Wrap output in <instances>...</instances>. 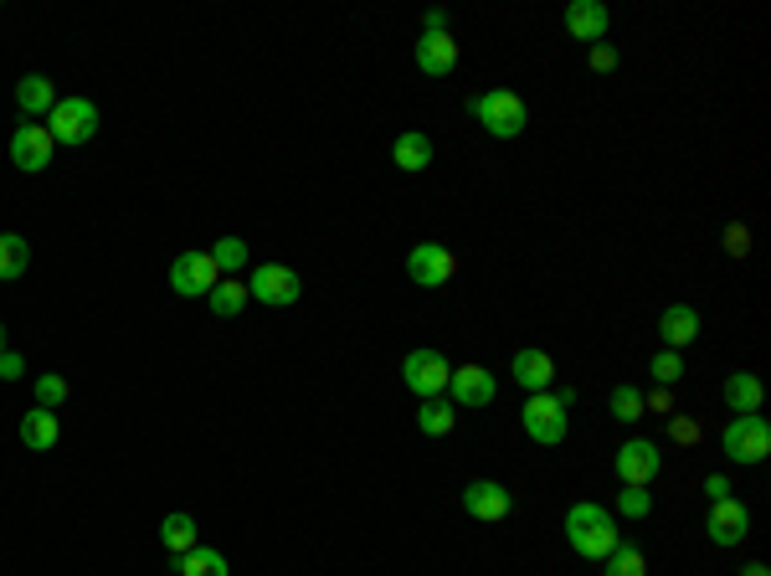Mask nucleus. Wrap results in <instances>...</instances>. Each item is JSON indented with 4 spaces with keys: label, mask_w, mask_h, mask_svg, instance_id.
Segmentation results:
<instances>
[{
    "label": "nucleus",
    "mask_w": 771,
    "mask_h": 576,
    "mask_svg": "<svg viewBox=\"0 0 771 576\" xmlns=\"http://www.w3.org/2000/svg\"><path fill=\"white\" fill-rule=\"evenodd\" d=\"M566 541L576 556L587 561H602L612 545H618V526L602 505H571L566 509Z\"/></svg>",
    "instance_id": "nucleus-1"
},
{
    "label": "nucleus",
    "mask_w": 771,
    "mask_h": 576,
    "mask_svg": "<svg viewBox=\"0 0 771 576\" xmlns=\"http://www.w3.org/2000/svg\"><path fill=\"white\" fill-rule=\"evenodd\" d=\"M469 108H473V119L484 124L494 139H515V135H525V124H530V103H525L520 93H509V88L479 93Z\"/></svg>",
    "instance_id": "nucleus-2"
},
{
    "label": "nucleus",
    "mask_w": 771,
    "mask_h": 576,
    "mask_svg": "<svg viewBox=\"0 0 771 576\" xmlns=\"http://www.w3.org/2000/svg\"><path fill=\"white\" fill-rule=\"evenodd\" d=\"M721 448L730 463H761L771 453V423L761 412H746V417H736V423L725 427Z\"/></svg>",
    "instance_id": "nucleus-3"
},
{
    "label": "nucleus",
    "mask_w": 771,
    "mask_h": 576,
    "mask_svg": "<svg viewBox=\"0 0 771 576\" xmlns=\"http://www.w3.org/2000/svg\"><path fill=\"white\" fill-rule=\"evenodd\" d=\"M47 129L57 145H88L99 135V108L88 99H57V108L47 114Z\"/></svg>",
    "instance_id": "nucleus-4"
},
{
    "label": "nucleus",
    "mask_w": 771,
    "mask_h": 576,
    "mask_svg": "<svg viewBox=\"0 0 771 576\" xmlns=\"http://www.w3.org/2000/svg\"><path fill=\"white\" fill-rule=\"evenodd\" d=\"M248 299L257 304H273V309H288L299 299V273L284 268V263H257L248 278Z\"/></svg>",
    "instance_id": "nucleus-5"
},
{
    "label": "nucleus",
    "mask_w": 771,
    "mask_h": 576,
    "mask_svg": "<svg viewBox=\"0 0 771 576\" xmlns=\"http://www.w3.org/2000/svg\"><path fill=\"white\" fill-rule=\"evenodd\" d=\"M221 284V268L211 263V253H181L170 263V288L181 293V299H202L211 288Z\"/></svg>",
    "instance_id": "nucleus-6"
},
{
    "label": "nucleus",
    "mask_w": 771,
    "mask_h": 576,
    "mask_svg": "<svg viewBox=\"0 0 771 576\" xmlns=\"http://www.w3.org/2000/svg\"><path fill=\"white\" fill-rule=\"evenodd\" d=\"M402 381L417 391L422 402H427V396H442V391H448V381H453V366L437 356V350H412V356L402 360Z\"/></svg>",
    "instance_id": "nucleus-7"
},
{
    "label": "nucleus",
    "mask_w": 771,
    "mask_h": 576,
    "mask_svg": "<svg viewBox=\"0 0 771 576\" xmlns=\"http://www.w3.org/2000/svg\"><path fill=\"white\" fill-rule=\"evenodd\" d=\"M406 273H412V284H422V288H442L458 273V257L448 253L442 242H417V247L406 253Z\"/></svg>",
    "instance_id": "nucleus-8"
},
{
    "label": "nucleus",
    "mask_w": 771,
    "mask_h": 576,
    "mask_svg": "<svg viewBox=\"0 0 771 576\" xmlns=\"http://www.w3.org/2000/svg\"><path fill=\"white\" fill-rule=\"evenodd\" d=\"M520 423H525V433H530L536 442H545V448L566 442V412H561V402H555V396H545V391H536V396L525 402Z\"/></svg>",
    "instance_id": "nucleus-9"
},
{
    "label": "nucleus",
    "mask_w": 771,
    "mask_h": 576,
    "mask_svg": "<svg viewBox=\"0 0 771 576\" xmlns=\"http://www.w3.org/2000/svg\"><path fill=\"white\" fill-rule=\"evenodd\" d=\"M51 150H57V139H51L47 124H21L16 135H11V165L36 175V170L51 165Z\"/></svg>",
    "instance_id": "nucleus-10"
},
{
    "label": "nucleus",
    "mask_w": 771,
    "mask_h": 576,
    "mask_svg": "<svg viewBox=\"0 0 771 576\" xmlns=\"http://www.w3.org/2000/svg\"><path fill=\"white\" fill-rule=\"evenodd\" d=\"M658 469H664V453H658V442L648 438H633L618 448V479L622 484H637V489H648L658 479Z\"/></svg>",
    "instance_id": "nucleus-11"
},
{
    "label": "nucleus",
    "mask_w": 771,
    "mask_h": 576,
    "mask_svg": "<svg viewBox=\"0 0 771 576\" xmlns=\"http://www.w3.org/2000/svg\"><path fill=\"white\" fill-rule=\"evenodd\" d=\"M746 530H751V509L740 505V499H715L710 515H704V535H710L715 545L746 541Z\"/></svg>",
    "instance_id": "nucleus-12"
},
{
    "label": "nucleus",
    "mask_w": 771,
    "mask_h": 576,
    "mask_svg": "<svg viewBox=\"0 0 771 576\" xmlns=\"http://www.w3.org/2000/svg\"><path fill=\"white\" fill-rule=\"evenodd\" d=\"M463 509H469L473 520H488V526H494V520H504V515L515 509V494L504 489V484H494V479H479V484L463 489Z\"/></svg>",
    "instance_id": "nucleus-13"
},
{
    "label": "nucleus",
    "mask_w": 771,
    "mask_h": 576,
    "mask_svg": "<svg viewBox=\"0 0 771 576\" xmlns=\"http://www.w3.org/2000/svg\"><path fill=\"white\" fill-rule=\"evenodd\" d=\"M566 32L576 42H607L612 32V11H607L602 0H571L566 5Z\"/></svg>",
    "instance_id": "nucleus-14"
},
{
    "label": "nucleus",
    "mask_w": 771,
    "mask_h": 576,
    "mask_svg": "<svg viewBox=\"0 0 771 576\" xmlns=\"http://www.w3.org/2000/svg\"><path fill=\"white\" fill-rule=\"evenodd\" d=\"M417 68L427 78H448L458 68V42L453 32H422L417 36Z\"/></svg>",
    "instance_id": "nucleus-15"
},
{
    "label": "nucleus",
    "mask_w": 771,
    "mask_h": 576,
    "mask_svg": "<svg viewBox=\"0 0 771 576\" xmlns=\"http://www.w3.org/2000/svg\"><path fill=\"white\" fill-rule=\"evenodd\" d=\"M448 387H453L458 407H488L494 402V371H484V366H458Z\"/></svg>",
    "instance_id": "nucleus-16"
},
{
    "label": "nucleus",
    "mask_w": 771,
    "mask_h": 576,
    "mask_svg": "<svg viewBox=\"0 0 771 576\" xmlns=\"http://www.w3.org/2000/svg\"><path fill=\"white\" fill-rule=\"evenodd\" d=\"M658 335H664L669 350H684V345L700 339V314H694L689 304H669L664 314H658Z\"/></svg>",
    "instance_id": "nucleus-17"
},
{
    "label": "nucleus",
    "mask_w": 771,
    "mask_h": 576,
    "mask_svg": "<svg viewBox=\"0 0 771 576\" xmlns=\"http://www.w3.org/2000/svg\"><path fill=\"white\" fill-rule=\"evenodd\" d=\"M509 371H515V381H520V387L536 396V391H545V387L555 381V360L545 356V350H520Z\"/></svg>",
    "instance_id": "nucleus-18"
},
{
    "label": "nucleus",
    "mask_w": 771,
    "mask_h": 576,
    "mask_svg": "<svg viewBox=\"0 0 771 576\" xmlns=\"http://www.w3.org/2000/svg\"><path fill=\"white\" fill-rule=\"evenodd\" d=\"M16 103H21V114H51L57 108V83L51 78H42V72H26L16 83Z\"/></svg>",
    "instance_id": "nucleus-19"
},
{
    "label": "nucleus",
    "mask_w": 771,
    "mask_h": 576,
    "mask_svg": "<svg viewBox=\"0 0 771 576\" xmlns=\"http://www.w3.org/2000/svg\"><path fill=\"white\" fill-rule=\"evenodd\" d=\"M391 160H396V170L417 175V170L433 165V139L417 135V129H406V135H396V145H391Z\"/></svg>",
    "instance_id": "nucleus-20"
},
{
    "label": "nucleus",
    "mask_w": 771,
    "mask_h": 576,
    "mask_svg": "<svg viewBox=\"0 0 771 576\" xmlns=\"http://www.w3.org/2000/svg\"><path fill=\"white\" fill-rule=\"evenodd\" d=\"M57 433H62V427H57V412H47V407H36L21 417V442H26L32 453H47L51 442H57Z\"/></svg>",
    "instance_id": "nucleus-21"
},
{
    "label": "nucleus",
    "mask_w": 771,
    "mask_h": 576,
    "mask_svg": "<svg viewBox=\"0 0 771 576\" xmlns=\"http://www.w3.org/2000/svg\"><path fill=\"white\" fill-rule=\"evenodd\" d=\"M725 402H730V412H736V417H746V412H761V381H756L751 371H736L730 381H725Z\"/></svg>",
    "instance_id": "nucleus-22"
},
{
    "label": "nucleus",
    "mask_w": 771,
    "mask_h": 576,
    "mask_svg": "<svg viewBox=\"0 0 771 576\" xmlns=\"http://www.w3.org/2000/svg\"><path fill=\"white\" fill-rule=\"evenodd\" d=\"M602 576H648V556L633 541H618L602 556Z\"/></svg>",
    "instance_id": "nucleus-23"
},
{
    "label": "nucleus",
    "mask_w": 771,
    "mask_h": 576,
    "mask_svg": "<svg viewBox=\"0 0 771 576\" xmlns=\"http://www.w3.org/2000/svg\"><path fill=\"white\" fill-rule=\"evenodd\" d=\"M160 541H165L170 556L196 551V520H191V515H165V520H160Z\"/></svg>",
    "instance_id": "nucleus-24"
},
{
    "label": "nucleus",
    "mask_w": 771,
    "mask_h": 576,
    "mask_svg": "<svg viewBox=\"0 0 771 576\" xmlns=\"http://www.w3.org/2000/svg\"><path fill=\"white\" fill-rule=\"evenodd\" d=\"M206 304H211V314H217V320H232V314H242V304H248V284L221 278V284L206 293Z\"/></svg>",
    "instance_id": "nucleus-25"
},
{
    "label": "nucleus",
    "mask_w": 771,
    "mask_h": 576,
    "mask_svg": "<svg viewBox=\"0 0 771 576\" xmlns=\"http://www.w3.org/2000/svg\"><path fill=\"white\" fill-rule=\"evenodd\" d=\"M453 423H458L453 402H442V396H427V402H422L417 427L427 433V438H442V433H453Z\"/></svg>",
    "instance_id": "nucleus-26"
},
{
    "label": "nucleus",
    "mask_w": 771,
    "mask_h": 576,
    "mask_svg": "<svg viewBox=\"0 0 771 576\" xmlns=\"http://www.w3.org/2000/svg\"><path fill=\"white\" fill-rule=\"evenodd\" d=\"M26 263H32V247H26V238H16V232H0V278H21V273H26Z\"/></svg>",
    "instance_id": "nucleus-27"
},
{
    "label": "nucleus",
    "mask_w": 771,
    "mask_h": 576,
    "mask_svg": "<svg viewBox=\"0 0 771 576\" xmlns=\"http://www.w3.org/2000/svg\"><path fill=\"white\" fill-rule=\"evenodd\" d=\"M181 576H232V572H227V556H221V551L196 545V551H185L181 556Z\"/></svg>",
    "instance_id": "nucleus-28"
},
{
    "label": "nucleus",
    "mask_w": 771,
    "mask_h": 576,
    "mask_svg": "<svg viewBox=\"0 0 771 576\" xmlns=\"http://www.w3.org/2000/svg\"><path fill=\"white\" fill-rule=\"evenodd\" d=\"M32 391H36V407H47V412H57L62 402L72 396V387H68V376H57V371H42L32 381Z\"/></svg>",
    "instance_id": "nucleus-29"
},
{
    "label": "nucleus",
    "mask_w": 771,
    "mask_h": 576,
    "mask_svg": "<svg viewBox=\"0 0 771 576\" xmlns=\"http://www.w3.org/2000/svg\"><path fill=\"white\" fill-rule=\"evenodd\" d=\"M211 263H217L221 273H237L242 263H248V242H242V238H221L217 247H211Z\"/></svg>",
    "instance_id": "nucleus-30"
},
{
    "label": "nucleus",
    "mask_w": 771,
    "mask_h": 576,
    "mask_svg": "<svg viewBox=\"0 0 771 576\" xmlns=\"http://www.w3.org/2000/svg\"><path fill=\"white\" fill-rule=\"evenodd\" d=\"M648 509H654L648 489H637V484H622V494H618V515H628V520H648Z\"/></svg>",
    "instance_id": "nucleus-31"
},
{
    "label": "nucleus",
    "mask_w": 771,
    "mask_h": 576,
    "mask_svg": "<svg viewBox=\"0 0 771 576\" xmlns=\"http://www.w3.org/2000/svg\"><path fill=\"white\" fill-rule=\"evenodd\" d=\"M612 417H618V423H637V417H643V391L637 387L612 391Z\"/></svg>",
    "instance_id": "nucleus-32"
},
{
    "label": "nucleus",
    "mask_w": 771,
    "mask_h": 576,
    "mask_svg": "<svg viewBox=\"0 0 771 576\" xmlns=\"http://www.w3.org/2000/svg\"><path fill=\"white\" fill-rule=\"evenodd\" d=\"M648 371H654V381H658V387H674V381L684 376V360H679V350H658Z\"/></svg>",
    "instance_id": "nucleus-33"
},
{
    "label": "nucleus",
    "mask_w": 771,
    "mask_h": 576,
    "mask_svg": "<svg viewBox=\"0 0 771 576\" xmlns=\"http://www.w3.org/2000/svg\"><path fill=\"white\" fill-rule=\"evenodd\" d=\"M725 253L746 257V253H751V232H746V227H725Z\"/></svg>",
    "instance_id": "nucleus-34"
},
{
    "label": "nucleus",
    "mask_w": 771,
    "mask_h": 576,
    "mask_svg": "<svg viewBox=\"0 0 771 576\" xmlns=\"http://www.w3.org/2000/svg\"><path fill=\"white\" fill-rule=\"evenodd\" d=\"M618 68V47H612V42H597V47H591V72H612Z\"/></svg>",
    "instance_id": "nucleus-35"
},
{
    "label": "nucleus",
    "mask_w": 771,
    "mask_h": 576,
    "mask_svg": "<svg viewBox=\"0 0 771 576\" xmlns=\"http://www.w3.org/2000/svg\"><path fill=\"white\" fill-rule=\"evenodd\" d=\"M21 371H26V360H21L16 350H0V381H16Z\"/></svg>",
    "instance_id": "nucleus-36"
},
{
    "label": "nucleus",
    "mask_w": 771,
    "mask_h": 576,
    "mask_svg": "<svg viewBox=\"0 0 771 576\" xmlns=\"http://www.w3.org/2000/svg\"><path fill=\"white\" fill-rule=\"evenodd\" d=\"M669 438H674V442H700V427L689 423V417H674V427H669Z\"/></svg>",
    "instance_id": "nucleus-37"
},
{
    "label": "nucleus",
    "mask_w": 771,
    "mask_h": 576,
    "mask_svg": "<svg viewBox=\"0 0 771 576\" xmlns=\"http://www.w3.org/2000/svg\"><path fill=\"white\" fill-rule=\"evenodd\" d=\"M704 494H710V505H715V499H730V479L710 474V479H704Z\"/></svg>",
    "instance_id": "nucleus-38"
},
{
    "label": "nucleus",
    "mask_w": 771,
    "mask_h": 576,
    "mask_svg": "<svg viewBox=\"0 0 771 576\" xmlns=\"http://www.w3.org/2000/svg\"><path fill=\"white\" fill-rule=\"evenodd\" d=\"M422 26H427V32H448V11H427Z\"/></svg>",
    "instance_id": "nucleus-39"
},
{
    "label": "nucleus",
    "mask_w": 771,
    "mask_h": 576,
    "mask_svg": "<svg viewBox=\"0 0 771 576\" xmlns=\"http://www.w3.org/2000/svg\"><path fill=\"white\" fill-rule=\"evenodd\" d=\"M555 402H561V412H571V407H576V391L561 387V391H555Z\"/></svg>",
    "instance_id": "nucleus-40"
},
{
    "label": "nucleus",
    "mask_w": 771,
    "mask_h": 576,
    "mask_svg": "<svg viewBox=\"0 0 771 576\" xmlns=\"http://www.w3.org/2000/svg\"><path fill=\"white\" fill-rule=\"evenodd\" d=\"M740 576H771V572H767V566H761V561H751V566H746V572H740Z\"/></svg>",
    "instance_id": "nucleus-41"
},
{
    "label": "nucleus",
    "mask_w": 771,
    "mask_h": 576,
    "mask_svg": "<svg viewBox=\"0 0 771 576\" xmlns=\"http://www.w3.org/2000/svg\"><path fill=\"white\" fill-rule=\"evenodd\" d=\"M0 350H5V324H0Z\"/></svg>",
    "instance_id": "nucleus-42"
}]
</instances>
